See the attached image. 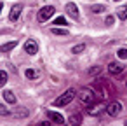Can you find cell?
I'll return each mask as SVG.
<instances>
[{
	"label": "cell",
	"instance_id": "obj_7",
	"mask_svg": "<svg viewBox=\"0 0 127 126\" xmlns=\"http://www.w3.org/2000/svg\"><path fill=\"white\" fill-rule=\"evenodd\" d=\"M21 11H23V5H21V4H16V5L11 9L9 19H11V21H18V18L21 16Z\"/></svg>",
	"mask_w": 127,
	"mask_h": 126
},
{
	"label": "cell",
	"instance_id": "obj_11",
	"mask_svg": "<svg viewBox=\"0 0 127 126\" xmlns=\"http://www.w3.org/2000/svg\"><path fill=\"white\" fill-rule=\"evenodd\" d=\"M80 123H82V114H80V112L71 114L70 119H68V124H70V126H80Z\"/></svg>",
	"mask_w": 127,
	"mask_h": 126
},
{
	"label": "cell",
	"instance_id": "obj_8",
	"mask_svg": "<svg viewBox=\"0 0 127 126\" xmlns=\"http://www.w3.org/2000/svg\"><path fill=\"white\" fill-rule=\"evenodd\" d=\"M66 12H68L73 19H78V9H77V5H75L73 2H68V4H66Z\"/></svg>",
	"mask_w": 127,
	"mask_h": 126
},
{
	"label": "cell",
	"instance_id": "obj_14",
	"mask_svg": "<svg viewBox=\"0 0 127 126\" xmlns=\"http://www.w3.org/2000/svg\"><path fill=\"white\" fill-rule=\"evenodd\" d=\"M16 40H12V42H7V44H4V46H0V53H9L11 49H14L16 47Z\"/></svg>",
	"mask_w": 127,
	"mask_h": 126
},
{
	"label": "cell",
	"instance_id": "obj_12",
	"mask_svg": "<svg viewBox=\"0 0 127 126\" xmlns=\"http://www.w3.org/2000/svg\"><path fill=\"white\" fill-rule=\"evenodd\" d=\"M14 116H16L18 119H23V117L28 116V109H26V107H18V109L14 110Z\"/></svg>",
	"mask_w": 127,
	"mask_h": 126
},
{
	"label": "cell",
	"instance_id": "obj_24",
	"mask_svg": "<svg viewBox=\"0 0 127 126\" xmlns=\"http://www.w3.org/2000/svg\"><path fill=\"white\" fill-rule=\"evenodd\" d=\"M54 23H56V26H58V25H63V26H64V25H66V19H64L63 16H59V18H56Z\"/></svg>",
	"mask_w": 127,
	"mask_h": 126
},
{
	"label": "cell",
	"instance_id": "obj_9",
	"mask_svg": "<svg viewBox=\"0 0 127 126\" xmlns=\"http://www.w3.org/2000/svg\"><path fill=\"white\" fill-rule=\"evenodd\" d=\"M122 70H124V67H122V65H118V63H113V61H111V63L108 65V72H110L111 75H120V74H122Z\"/></svg>",
	"mask_w": 127,
	"mask_h": 126
},
{
	"label": "cell",
	"instance_id": "obj_15",
	"mask_svg": "<svg viewBox=\"0 0 127 126\" xmlns=\"http://www.w3.org/2000/svg\"><path fill=\"white\" fill-rule=\"evenodd\" d=\"M117 16H118V19L125 21V19H127V5H122V7L117 11Z\"/></svg>",
	"mask_w": 127,
	"mask_h": 126
},
{
	"label": "cell",
	"instance_id": "obj_27",
	"mask_svg": "<svg viewBox=\"0 0 127 126\" xmlns=\"http://www.w3.org/2000/svg\"><path fill=\"white\" fill-rule=\"evenodd\" d=\"M2 9H4V4H0V12H2Z\"/></svg>",
	"mask_w": 127,
	"mask_h": 126
},
{
	"label": "cell",
	"instance_id": "obj_1",
	"mask_svg": "<svg viewBox=\"0 0 127 126\" xmlns=\"http://www.w3.org/2000/svg\"><path fill=\"white\" fill-rule=\"evenodd\" d=\"M75 96H77V91H75V89H68V91H64L58 100H54L52 105H54V107H64V105H68Z\"/></svg>",
	"mask_w": 127,
	"mask_h": 126
},
{
	"label": "cell",
	"instance_id": "obj_28",
	"mask_svg": "<svg viewBox=\"0 0 127 126\" xmlns=\"http://www.w3.org/2000/svg\"><path fill=\"white\" fill-rule=\"evenodd\" d=\"M125 126H127V121H125Z\"/></svg>",
	"mask_w": 127,
	"mask_h": 126
},
{
	"label": "cell",
	"instance_id": "obj_3",
	"mask_svg": "<svg viewBox=\"0 0 127 126\" xmlns=\"http://www.w3.org/2000/svg\"><path fill=\"white\" fill-rule=\"evenodd\" d=\"M56 12V9L52 7V5H45V7H42L40 11H38V14H37V19L40 21V23H45V21H49L51 18H52V14Z\"/></svg>",
	"mask_w": 127,
	"mask_h": 126
},
{
	"label": "cell",
	"instance_id": "obj_21",
	"mask_svg": "<svg viewBox=\"0 0 127 126\" xmlns=\"http://www.w3.org/2000/svg\"><path fill=\"white\" fill-rule=\"evenodd\" d=\"M117 56H118L120 60H127V49H118V51H117Z\"/></svg>",
	"mask_w": 127,
	"mask_h": 126
},
{
	"label": "cell",
	"instance_id": "obj_25",
	"mask_svg": "<svg viewBox=\"0 0 127 126\" xmlns=\"http://www.w3.org/2000/svg\"><path fill=\"white\" fill-rule=\"evenodd\" d=\"M104 23L110 26V25H113V16H106V19H104Z\"/></svg>",
	"mask_w": 127,
	"mask_h": 126
},
{
	"label": "cell",
	"instance_id": "obj_20",
	"mask_svg": "<svg viewBox=\"0 0 127 126\" xmlns=\"http://www.w3.org/2000/svg\"><path fill=\"white\" fill-rule=\"evenodd\" d=\"M91 11H92V12H104V11H106V7H104V5H92V7H91Z\"/></svg>",
	"mask_w": 127,
	"mask_h": 126
},
{
	"label": "cell",
	"instance_id": "obj_10",
	"mask_svg": "<svg viewBox=\"0 0 127 126\" xmlns=\"http://www.w3.org/2000/svg\"><path fill=\"white\" fill-rule=\"evenodd\" d=\"M47 116H49V117H51V121H54L56 124H63V123H64V117H63V116H61L59 112L49 110V112H47Z\"/></svg>",
	"mask_w": 127,
	"mask_h": 126
},
{
	"label": "cell",
	"instance_id": "obj_16",
	"mask_svg": "<svg viewBox=\"0 0 127 126\" xmlns=\"http://www.w3.org/2000/svg\"><path fill=\"white\" fill-rule=\"evenodd\" d=\"M25 75H26V79H37V77L40 75V72H38V70H33V68H28V70L25 72Z\"/></svg>",
	"mask_w": 127,
	"mask_h": 126
},
{
	"label": "cell",
	"instance_id": "obj_18",
	"mask_svg": "<svg viewBox=\"0 0 127 126\" xmlns=\"http://www.w3.org/2000/svg\"><path fill=\"white\" fill-rule=\"evenodd\" d=\"M51 32L54 33V35H68V30H64V28H51Z\"/></svg>",
	"mask_w": 127,
	"mask_h": 126
},
{
	"label": "cell",
	"instance_id": "obj_2",
	"mask_svg": "<svg viewBox=\"0 0 127 126\" xmlns=\"http://www.w3.org/2000/svg\"><path fill=\"white\" fill-rule=\"evenodd\" d=\"M77 96H78V100L82 102V103H85V105H91V103H94V91L92 89H89V88H84V89H80L78 93H77Z\"/></svg>",
	"mask_w": 127,
	"mask_h": 126
},
{
	"label": "cell",
	"instance_id": "obj_22",
	"mask_svg": "<svg viewBox=\"0 0 127 126\" xmlns=\"http://www.w3.org/2000/svg\"><path fill=\"white\" fill-rule=\"evenodd\" d=\"M101 67H92L91 70H89V75H97V74H101Z\"/></svg>",
	"mask_w": 127,
	"mask_h": 126
},
{
	"label": "cell",
	"instance_id": "obj_23",
	"mask_svg": "<svg viewBox=\"0 0 127 126\" xmlns=\"http://www.w3.org/2000/svg\"><path fill=\"white\" fill-rule=\"evenodd\" d=\"M9 114H11V110L5 105H0V116H9Z\"/></svg>",
	"mask_w": 127,
	"mask_h": 126
},
{
	"label": "cell",
	"instance_id": "obj_17",
	"mask_svg": "<svg viewBox=\"0 0 127 126\" xmlns=\"http://www.w3.org/2000/svg\"><path fill=\"white\" fill-rule=\"evenodd\" d=\"M84 49H85V44H77V46L71 47V53H73V54H80Z\"/></svg>",
	"mask_w": 127,
	"mask_h": 126
},
{
	"label": "cell",
	"instance_id": "obj_13",
	"mask_svg": "<svg viewBox=\"0 0 127 126\" xmlns=\"http://www.w3.org/2000/svg\"><path fill=\"white\" fill-rule=\"evenodd\" d=\"M4 98H5L7 103H16V95H14L12 91H9V89L4 91Z\"/></svg>",
	"mask_w": 127,
	"mask_h": 126
},
{
	"label": "cell",
	"instance_id": "obj_5",
	"mask_svg": "<svg viewBox=\"0 0 127 126\" xmlns=\"http://www.w3.org/2000/svg\"><path fill=\"white\" fill-rule=\"evenodd\" d=\"M106 105L103 103V102H97V103H91V105H87V114L89 116H97L103 109H104Z\"/></svg>",
	"mask_w": 127,
	"mask_h": 126
},
{
	"label": "cell",
	"instance_id": "obj_4",
	"mask_svg": "<svg viewBox=\"0 0 127 126\" xmlns=\"http://www.w3.org/2000/svg\"><path fill=\"white\" fill-rule=\"evenodd\" d=\"M106 112H108L111 117H117V116L122 112V105H120V102H110V103L106 105Z\"/></svg>",
	"mask_w": 127,
	"mask_h": 126
},
{
	"label": "cell",
	"instance_id": "obj_29",
	"mask_svg": "<svg viewBox=\"0 0 127 126\" xmlns=\"http://www.w3.org/2000/svg\"><path fill=\"white\" fill-rule=\"evenodd\" d=\"M115 2H118V0H115Z\"/></svg>",
	"mask_w": 127,
	"mask_h": 126
},
{
	"label": "cell",
	"instance_id": "obj_19",
	"mask_svg": "<svg viewBox=\"0 0 127 126\" xmlns=\"http://www.w3.org/2000/svg\"><path fill=\"white\" fill-rule=\"evenodd\" d=\"M5 82H7V72L5 70H0V88L5 86Z\"/></svg>",
	"mask_w": 127,
	"mask_h": 126
},
{
	"label": "cell",
	"instance_id": "obj_6",
	"mask_svg": "<svg viewBox=\"0 0 127 126\" xmlns=\"http://www.w3.org/2000/svg\"><path fill=\"white\" fill-rule=\"evenodd\" d=\"M25 51H26L28 54H37V53H38V44H37L33 39H28V40L25 42Z\"/></svg>",
	"mask_w": 127,
	"mask_h": 126
},
{
	"label": "cell",
	"instance_id": "obj_26",
	"mask_svg": "<svg viewBox=\"0 0 127 126\" xmlns=\"http://www.w3.org/2000/svg\"><path fill=\"white\" fill-rule=\"evenodd\" d=\"M38 126H51V123H47V121H45V123H40Z\"/></svg>",
	"mask_w": 127,
	"mask_h": 126
}]
</instances>
